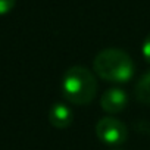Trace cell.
Here are the masks:
<instances>
[{"mask_svg": "<svg viewBox=\"0 0 150 150\" xmlns=\"http://www.w3.org/2000/svg\"><path fill=\"white\" fill-rule=\"evenodd\" d=\"M97 91V81L93 72L81 65L71 66L62 78V94L63 97L78 106L88 105Z\"/></svg>", "mask_w": 150, "mask_h": 150, "instance_id": "7a4b0ae2", "label": "cell"}, {"mask_svg": "<svg viewBox=\"0 0 150 150\" xmlns=\"http://www.w3.org/2000/svg\"><path fill=\"white\" fill-rule=\"evenodd\" d=\"M16 0H0V15H5L13 9Z\"/></svg>", "mask_w": 150, "mask_h": 150, "instance_id": "52a82bcc", "label": "cell"}, {"mask_svg": "<svg viewBox=\"0 0 150 150\" xmlns=\"http://www.w3.org/2000/svg\"><path fill=\"white\" fill-rule=\"evenodd\" d=\"M72 110L65 103H54L49 110V122L59 129H65L72 124Z\"/></svg>", "mask_w": 150, "mask_h": 150, "instance_id": "5b68a950", "label": "cell"}, {"mask_svg": "<svg viewBox=\"0 0 150 150\" xmlns=\"http://www.w3.org/2000/svg\"><path fill=\"white\" fill-rule=\"evenodd\" d=\"M141 53H143V57L146 59V62L150 63V34H149V35L144 38V41H143Z\"/></svg>", "mask_w": 150, "mask_h": 150, "instance_id": "ba28073f", "label": "cell"}, {"mask_svg": "<svg viewBox=\"0 0 150 150\" xmlns=\"http://www.w3.org/2000/svg\"><path fill=\"white\" fill-rule=\"evenodd\" d=\"M135 97L144 105H150V71L146 72L135 84Z\"/></svg>", "mask_w": 150, "mask_h": 150, "instance_id": "8992f818", "label": "cell"}, {"mask_svg": "<svg viewBox=\"0 0 150 150\" xmlns=\"http://www.w3.org/2000/svg\"><path fill=\"white\" fill-rule=\"evenodd\" d=\"M128 96L122 88H109L100 99V106L108 113H119L127 108Z\"/></svg>", "mask_w": 150, "mask_h": 150, "instance_id": "277c9868", "label": "cell"}, {"mask_svg": "<svg viewBox=\"0 0 150 150\" xmlns=\"http://www.w3.org/2000/svg\"><path fill=\"white\" fill-rule=\"evenodd\" d=\"M96 135L99 137L100 141L106 144L118 146L127 141L128 129L125 124L121 122L119 119L112 116H105L96 124Z\"/></svg>", "mask_w": 150, "mask_h": 150, "instance_id": "3957f363", "label": "cell"}, {"mask_svg": "<svg viewBox=\"0 0 150 150\" xmlns=\"http://www.w3.org/2000/svg\"><path fill=\"white\" fill-rule=\"evenodd\" d=\"M93 69L99 77L109 83H127L132 78L135 66L128 53L121 49H105L93 60Z\"/></svg>", "mask_w": 150, "mask_h": 150, "instance_id": "6da1fadb", "label": "cell"}]
</instances>
